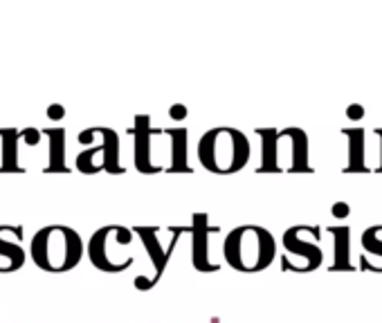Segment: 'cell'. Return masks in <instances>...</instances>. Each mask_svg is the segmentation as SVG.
Masks as SVG:
<instances>
[{
  "mask_svg": "<svg viewBox=\"0 0 382 323\" xmlns=\"http://www.w3.org/2000/svg\"><path fill=\"white\" fill-rule=\"evenodd\" d=\"M346 117H349L351 121H360L364 117V108L360 106V103H351V106L346 108Z\"/></svg>",
  "mask_w": 382,
  "mask_h": 323,
  "instance_id": "7402d4cb",
  "label": "cell"
},
{
  "mask_svg": "<svg viewBox=\"0 0 382 323\" xmlns=\"http://www.w3.org/2000/svg\"><path fill=\"white\" fill-rule=\"evenodd\" d=\"M66 117V108L61 106V103H52V106L48 108V119L52 121H61Z\"/></svg>",
  "mask_w": 382,
  "mask_h": 323,
  "instance_id": "44dd1931",
  "label": "cell"
},
{
  "mask_svg": "<svg viewBox=\"0 0 382 323\" xmlns=\"http://www.w3.org/2000/svg\"><path fill=\"white\" fill-rule=\"evenodd\" d=\"M135 231L121 225H106L92 233L88 242V258L90 263L106 274H119L128 269L135 258L133 254H121L117 249H128L133 242Z\"/></svg>",
  "mask_w": 382,
  "mask_h": 323,
  "instance_id": "5b68a950",
  "label": "cell"
},
{
  "mask_svg": "<svg viewBox=\"0 0 382 323\" xmlns=\"http://www.w3.org/2000/svg\"><path fill=\"white\" fill-rule=\"evenodd\" d=\"M43 135L50 142V164L46 167V173H68L70 169L66 167V128H43Z\"/></svg>",
  "mask_w": 382,
  "mask_h": 323,
  "instance_id": "5bb4252c",
  "label": "cell"
},
{
  "mask_svg": "<svg viewBox=\"0 0 382 323\" xmlns=\"http://www.w3.org/2000/svg\"><path fill=\"white\" fill-rule=\"evenodd\" d=\"M169 117L180 124V121L187 117V106H182V103H173V106L169 108Z\"/></svg>",
  "mask_w": 382,
  "mask_h": 323,
  "instance_id": "ffe728a7",
  "label": "cell"
},
{
  "mask_svg": "<svg viewBox=\"0 0 382 323\" xmlns=\"http://www.w3.org/2000/svg\"><path fill=\"white\" fill-rule=\"evenodd\" d=\"M5 227L7 225H0V256H5L10 260V272H16L21 269L25 263V251L19 242H12V240H5Z\"/></svg>",
  "mask_w": 382,
  "mask_h": 323,
  "instance_id": "e0dca14e",
  "label": "cell"
},
{
  "mask_svg": "<svg viewBox=\"0 0 382 323\" xmlns=\"http://www.w3.org/2000/svg\"><path fill=\"white\" fill-rule=\"evenodd\" d=\"M30 256L43 272H70V269L79 265L83 256V240L72 227L50 225L34 233Z\"/></svg>",
  "mask_w": 382,
  "mask_h": 323,
  "instance_id": "277c9868",
  "label": "cell"
},
{
  "mask_svg": "<svg viewBox=\"0 0 382 323\" xmlns=\"http://www.w3.org/2000/svg\"><path fill=\"white\" fill-rule=\"evenodd\" d=\"M326 231L333 236V263L331 272H355L351 263V229L346 225L326 227Z\"/></svg>",
  "mask_w": 382,
  "mask_h": 323,
  "instance_id": "4fadbf2b",
  "label": "cell"
},
{
  "mask_svg": "<svg viewBox=\"0 0 382 323\" xmlns=\"http://www.w3.org/2000/svg\"><path fill=\"white\" fill-rule=\"evenodd\" d=\"M0 139H3V160H0V173H21L19 164V139L21 130L14 126L0 128Z\"/></svg>",
  "mask_w": 382,
  "mask_h": 323,
  "instance_id": "9a60e30c",
  "label": "cell"
},
{
  "mask_svg": "<svg viewBox=\"0 0 382 323\" xmlns=\"http://www.w3.org/2000/svg\"><path fill=\"white\" fill-rule=\"evenodd\" d=\"M261 137V164L259 173H312L310 142L306 130L288 128H257Z\"/></svg>",
  "mask_w": 382,
  "mask_h": 323,
  "instance_id": "6da1fadb",
  "label": "cell"
},
{
  "mask_svg": "<svg viewBox=\"0 0 382 323\" xmlns=\"http://www.w3.org/2000/svg\"><path fill=\"white\" fill-rule=\"evenodd\" d=\"M41 137H43V130L34 128V126L21 130V139H25V144H28V146H39Z\"/></svg>",
  "mask_w": 382,
  "mask_h": 323,
  "instance_id": "ac0fdd59",
  "label": "cell"
},
{
  "mask_svg": "<svg viewBox=\"0 0 382 323\" xmlns=\"http://www.w3.org/2000/svg\"><path fill=\"white\" fill-rule=\"evenodd\" d=\"M137 236H140V240L144 242V247H146V254H149L151 258V265H153V276L151 278H146V276H137L135 278V287L140 292H149L155 287V283L160 281L162 274H164V269H167L169 265V260L173 256V249H176L178 245V240H180V236L189 231V227H171V231H173V238L169 242V247L164 249V245L160 242V229L158 227H135L133 229Z\"/></svg>",
  "mask_w": 382,
  "mask_h": 323,
  "instance_id": "ba28073f",
  "label": "cell"
},
{
  "mask_svg": "<svg viewBox=\"0 0 382 323\" xmlns=\"http://www.w3.org/2000/svg\"><path fill=\"white\" fill-rule=\"evenodd\" d=\"M342 137L349 142L346 148V167L344 173H367V146H364V128L362 126H349L342 128Z\"/></svg>",
  "mask_w": 382,
  "mask_h": 323,
  "instance_id": "7c38bea8",
  "label": "cell"
},
{
  "mask_svg": "<svg viewBox=\"0 0 382 323\" xmlns=\"http://www.w3.org/2000/svg\"><path fill=\"white\" fill-rule=\"evenodd\" d=\"M373 133H376V135L380 137V167H378V171L382 173V128H376Z\"/></svg>",
  "mask_w": 382,
  "mask_h": 323,
  "instance_id": "603a6c76",
  "label": "cell"
},
{
  "mask_svg": "<svg viewBox=\"0 0 382 323\" xmlns=\"http://www.w3.org/2000/svg\"><path fill=\"white\" fill-rule=\"evenodd\" d=\"M252 157L250 137L234 126H216L198 139V160L216 176H234L248 167Z\"/></svg>",
  "mask_w": 382,
  "mask_h": 323,
  "instance_id": "3957f363",
  "label": "cell"
},
{
  "mask_svg": "<svg viewBox=\"0 0 382 323\" xmlns=\"http://www.w3.org/2000/svg\"><path fill=\"white\" fill-rule=\"evenodd\" d=\"M219 231H221V227H212L210 216L207 213H194V220L189 225V233H191V265H194L196 272L212 274L221 269V265L214 263L210 258L212 254L210 240H212V236Z\"/></svg>",
  "mask_w": 382,
  "mask_h": 323,
  "instance_id": "9c48e42d",
  "label": "cell"
},
{
  "mask_svg": "<svg viewBox=\"0 0 382 323\" xmlns=\"http://www.w3.org/2000/svg\"><path fill=\"white\" fill-rule=\"evenodd\" d=\"M94 133L101 137V144L90 146L77 155L74 167L86 176L106 171L110 176H121L126 169L119 164V135L108 126H94Z\"/></svg>",
  "mask_w": 382,
  "mask_h": 323,
  "instance_id": "52a82bcc",
  "label": "cell"
},
{
  "mask_svg": "<svg viewBox=\"0 0 382 323\" xmlns=\"http://www.w3.org/2000/svg\"><path fill=\"white\" fill-rule=\"evenodd\" d=\"M160 135L164 139V171L167 173H191L189 164V130L187 126H169L162 128Z\"/></svg>",
  "mask_w": 382,
  "mask_h": 323,
  "instance_id": "8fae6325",
  "label": "cell"
},
{
  "mask_svg": "<svg viewBox=\"0 0 382 323\" xmlns=\"http://www.w3.org/2000/svg\"><path fill=\"white\" fill-rule=\"evenodd\" d=\"M319 240H322V229H319V227L294 225L283 231L281 236L283 256L299 258V263L292 272H297V274L315 272V269L324 263V251H322V245H319Z\"/></svg>",
  "mask_w": 382,
  "mask_h": 323,
  "instance_id": "8992f818",
  "label": "cell"
},
{
  "mask_svg": "<svg viewBox=\"0 0 382 323\" xmlns=\"http://www.w3.org/2000/svg\"><path fill=\"white\" fill-rule=\"evenodd\" d=\"M155 133H158V128L151 126V117L149 115H137L135 121H133V128H131V135L135 139V169L144 173V176H155V173H160V164L155 160V153H153V139H155Z\"/></svg>",
  "mask_w": 382,
  "mask_h": 323,
  "instance_id": "30bf717a",
  "label": "cell"
},
{
  "mask_svg": "<svg viewBox=\"0 0 382 323\" xmlns=\"http://www.w3.org/2000/svg\"><path fill=\"white\" fill-rule=\"evenodd\" d=\"M351 213V207H349V202H344V200H340V202H333L331 205V216H335V218H346Z\"/></svg>",
  "mask_w": 382,
  "mask_h": 323,
  "instance_id": "d6986e66",
  "label": "cell"
},
{
  "mask_svg": "<svg viewBox=\"0 0 382 323\" xmlns=\"http://www.w3.org/2000/svg\"><path fill=\"white\" fill-rule=\"evenodd\" d=\"M360 245L364 249V256L369 260L371 258H380V265L376 269V274H382V225H371L362 231Z\"/></svg>",
  "mask_w": 382,
  "mask_h": 323,
  "instance_id": "2e32d148",
  "label": "cell"
},
{
  "mask_svg": "<svg viewBox=\"0 0 382 323\" xmlns=\"http://www.w3.org/2000/svg\"><path fill=\"white\" fill-rule=\"evenodd\" d=\"M223 258L241 274H259L277 258V240L261 225L234 227L223 240Z\"/></svg>",
  "mask_w": 382,
  "mask_h": 323,
  "instance_id": "7a4b0ae2",
  "label": "cell"
}]
</instances>
